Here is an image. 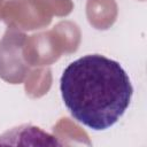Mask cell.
<instances>
[{"label": "cell", "instance_id": "6da1fadb", "mask_svg": "<svg viewBox=\"0 0 147 147\" xmlns=\"http://www.w3.org/2000/svg\"><path fill=\"white\" fill-rule=\"evenodd\" d=\"M60 91L70 115L94 131L117 123L133 95L123 67L100 54L84 55L71 62L61 76Z\"/></svg>", "mask_w": 147, "mask_h": 147}]
</instances>
